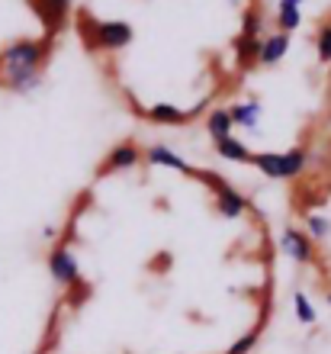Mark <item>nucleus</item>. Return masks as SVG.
Returning <instances> with one entry per match:
<instances>
[{
    "instance_id": "aec40b11",
    "label": "nucleus",
    "mask_w": 331,
    "mask_h": 354,
    "mask_svg": "<svg viewBox=\"0 0 331 354\" xmlns=\"http://www.w3.org/2000/svg\"><path fill=\"white\" fill-rule=\"evenodd\" d=\"M299 3H305V0H280L276 7H299Z\"/></svg>"
},
{
    "instance_id": "9b49d317",
    "label": "nucleus",
    "mask_w": 331,
    "mask_h": 354,
    "mask_svg": "<svg viewBox=\"0 0 331 354\" xmlns=\"http://www.w3.org/2000/svg\"><path fill=\"white\" fill-rule=\"evenodd\" d=\"M231 122L235 126H248V129H258L261 122V103L251 100V103H238V106H231Z\"/></svg>"
},
{
    "instance_id": "7ed1b4c3",
    "label": "nucleus",
    "mask_w": 331,
    "mask_h": 354,
    "mask_svg": "<svg viewBox=\"0 0 331 354\" xmlns=\"http://www.w3.org/2000/svg\"><path fill=\"white\" fill-rule=\"evenodd\" d=\"M48 274L62 287H81V264H77V258H74L71 248H65V245L52 248V254H48Z\"/></svg>"
},
{
    "instance_id": "423d86ee",
    "label": "nucleus",
    "mask_w": 331,
    "mask_h": 354,
    "mask_svg": "<svg viewBox=\"0 0 331 354\" xmlns=\"http://www.w3.org/2000/svg\"><path fill=\"white\" fill-rule=\"evenodd\" d=\"M216 209H219L225 219H238V216L248 209V203H245V196H241L235 187L222 184L219 190H216Z\"/></svg>"
},
{
    "instance_id": "4be33fe9",
    "label": "nucleus",
    "mask_w": 331,
    "mask_h": 354,
    "mask_svg": "<svg viewBox=\"0 0 331 354\" xmlns=\"http://www.w3.org/2000/svg\"><path fill=\"white\" fill-rule=\"evenodd\" d=\"M328 120H331V116H328Z\"/></svg>"
},
{
    "instance_id": "dca6fc26",
    "label": "nucleus",
    "mask_w": 331,
    "mask_h": 354,
    "mask_svg": "<svg viewBox=\"0 0 331 354\" xmlns=\"http://www.w3.org/2000/svg\"><path fill=\"white\" fill-rule=\"evenodd\" d=\"M299 23H303L299 7H276V26H280V32H293Z\"/></svg>"
},
{
    "instance_id": "f03ea898",
    "label": "nucleus",
    "mask_w": 331,
    "mask_h": 354,
    "mask_svg": "<svg viewBox=\"0 0 331 354\" xmlns=\"http://www.w3.org/2000/svg\"><path fill=\"white\" fill-rule=\"evenodd\" d=\"M305 151L293 149V151H283V155H276V151H261V155H251V165L261 168L267 177H276V180H286V177H296L303 174L305 168Z\"/></svg>"
},
{
    "instance_id": "39448f33",
    "label": "nucleus",
    "mask_w": 331,
    "mask_h": 354,
    "mask_svg": "<svg viewBox=\"0 0 331 354\" xmlns=\"http://www.w3.org/2000/svg\"><path fill=\"white\" fill-rule=\"evenodd\" d=\"M280 252L290 254V258L299 261V264H312L315 261L312 239H309L305 232H299V229H283V235H280Z\"/></svg>"
},
{
    "instance_id": "20e7f679",
    "label": "nucleus",
    "mask_w": 331,
    "mask_h": 354,
    "mask_svg": "<svg viewBox=\"0 0 331 354\" xmlns=\"http://www.w3.org/2000/svg\"><path fill=\"white\" fill-rule=\"evenodd\" d=\"M91 39L100 48H126L132 42V26L122 23V19H113V23H91Z\"/></svg>"
},
{
    "instance_id": "f3484780",
    "label": "nucleus",
    "mask_w": 331,
    "mask_h": 354,
    "mask_svg": "<svg viewBox=\"0 0 331 354\" xmlns=\"http://www.w3.org/2000/svg\"><path fill=\"white\" fill-rule=\"evenodd\" d=\"M315 48H319V62L322 65H331V26H325L315 39Z\"/></svg>"
},
{
    "instance_id": "f8f14e48",
    "label": "nucleus",
    "mask_w": 331,
    "mask_h": 354,
    "mask_svg": "<svg viewBox=\"0 0 331 354\" xmlns=\"http://www.w3.org/2000/svg\"><path fill=\"white\" fill-rule=\"evenodd\" d=\"M231 126H235V122H231V113L229 110H212L209 116H206V129H209V136L216 142H219V139H229V136H231Z\"/></svg>"
},
{
    "instance_id": "412c9836",
    "label": "nucleus",
    "mask_w": 331,
    "mask_h": 354,
    "mask_svg": "<svg viewBox=\"0 0 331 354\" xmlns=\"http://www.w3.org/2000/svg\"><path fill=\"white\" fill-rule=\"evenodd\" d=\"M325 299H328V306H331V290H328V297H325Z\"/></svg>"
},
{
    "instance_id": "2eb2a0df",
    "label": "nucleus",
    "mask_w": 331,
    "mask_h": 354,
    "mask_svg": "<svg viewBox=\"0 0 331 354\" xmlns=\"http://www.w3.org/2000/svg\"><path fill=\"white\" fill-rule=\"evenodd\" d=\"M293 309H296V319H299L303 326H315V306L309 303V297H305L303 290L293 293Z\"/></svg>"
},
{
    "instance_id": "0eeeda50",
    "label": "nucleus",
    "mask_w": 331,
    "mask_h": 354,
    "mask_svg": "<svg viewBox=\"0 0 331 354\" xmlns=\"http://www.w3.org/2000/svg\"><path fill=\"white\" fill-rule=\"evenodd\" d=\"M290 52V32H276V36H267L264 42H261V52H258V62L261 65H276L280 58Z\"/></svg>"
},
{
    "instance_id": "6e6552de",
    "label": "nucleus",
    "mask_w": 331,
    "mask_h": 354,
    "mask_svg": "<svg viewBox=\"0 0 331 354\" xmlns=\"http://www.w3.org/2000/svg\"><path fill=\"white\" fill-rule=\"evenodd\" d=\"M138 161H142V151H138L132 142H122V145H116V149L110 151L103 171H126V168H135Z\"/></svg>"
},
{
    "instance_id": "4468645a",
    "label": "nucleus",
    "mask_w": 331,
    "mask_h": 354,
    "mask_svg": "<svg viewBox=\"0 0 331 354\" xmlns=\"http://www.w3.org/2000/svg\"><path fill=\"white\" fill-rule=\"evenodd\" d=\"M305 229H309V239H312V242H325L331 235V219L322 213H309L305 216Z\"/></svg>"
},
{
    "instance_id": "6ab92c4d",
    "label": "nucleus",
    "mask_w": 331,
    "mask_h": 354,
    "mask_svg": "<svg viewBox=\"0 0 331 354\" xmlns=\"http://www.w3.org/2000/svg\"><path fill=\"white\" fill-rule=\"evenodd\" d=\"M254 345H258V328H251L248 335H241L238 342H235V345H231V348H229V351H225V354H248V351H251V348H254Z\"/></svg>"
},
{
    "instance_id": "1a4fd4ad",
    "label": "nucleus",
    "mask_w": 331,
    "mask_h": 354,
    "mask_svg": "<svg viewBox=\"0 0 331 354\" xmlns=\"http://www.w3.org/2000/svg\"><path fill=\"white\" fill-rule=\"evenodd\" d=\"M196 113H200V106L196 110H177V106H171V103H158V106H151V110L145 113L151 122H164V126H180V122H187V120H193Z\"/></svg>"
},
{
    "instance_id": "ddd939ff",
    "label": "nucleus",
    "mask_w": 331,
    "mask_h": 354,
    "mask_svg": "<svg viewBox=\"0 0 331 354\" xmlns=\"http://www.w3.org/2000/svg\"><path fill=\"white\" fill-rule=\"evenodd\" d=\"M216 151H219L225 161H251L248 145H245L241 139H235V136H229V139H219V142H216Z\"/></svg>"
},
{
    "instance_id": "9d476101",
    "label": "nucleus",
    "mask_w": 331,
    "mask_h": 354,
    "mask_svg": "<svg viewBox=\"0 0 331 354\" xmlns=\"http://www.w3.org/2000/svg\"><path fill=\"white\" fill-rule=\"evenodd\" d=\"M148 161H151V165H164V168H174V171H180V174L196 177V168H190L184 158H177V155L167 149V145H151V149H148Z\"/></svg>"
},
{
    "instance_id": "a211bd4d",
    "label": "nucleus",
    "mask_w": 331,
    "mask_h": 354,
    "mask_svg": "<svg viewBox=\"0 0 331 354\" xmlns=\"http://www.w3.org/2000/svg\"><path fill=\"white\" fill-rule=\"evenodd\" d=\"M68 7H71V0H42V10H48L46 17L52 19V23H58V19L65 17Z\"/></svg>"
},
{
    "instance_id": "f257e3e1",
    "label": "nucleus",
    "mask_w": 331,
    "mask_h": 354,
    "mask_svg": "<svg viewBox=\"0 0 331 354\" xmlns=\"http://www.w3.org/2000/svg\"><path fill=\"white\" fill-rule=\"evenodd\" d=\"M48 42L39 39H17L0 52V87L13 93H26L42 81V62H46Z\"/></svg>"
}]
</instances>
